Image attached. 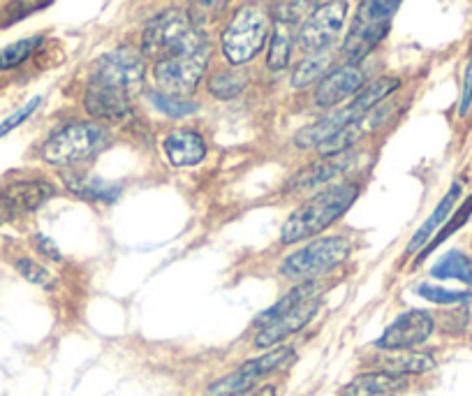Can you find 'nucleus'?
Instances as JSON below:
<instances>
[{
    "label": "nucleus",
    "mask_w": 472,
    "mask_h": 396,
    "mask_svg": "<svg viewBox=\"0 0 472 396\" xmlns=\"http://www.w3.org/2000/svg\"><path fill=\"white\" fill-rule=\"evenodd\" d=\"M35 249L40 250L47 260H53V262H60L63 260V255H60L59 246L51 242L49 237H44V234H35Z\"/></svg>",
    "instance_id": "c9c22d12"
},
{
    "label": "nucleus",
    "mask_w": 472,
    "mask_h": 396,
    "mask_svg": "<svg viewBox=\"0 0 472 396\" xmlns=\"http://www.w3.org/2000/svg\"><path fill=\"white\" fill-rule=\"evenodd\" d=\"M207 66L208 49L197 53H184V56H171V59L155 63L153 77L162 93L185 98L197 89V83L207 72Z\"/></svg>",
    "instance_id": "6e6552de"
},
{
    "label": "nucleus",
    "mask_w": 472,
    "mask_h": 396,
    "mask_svg": "<svg viewBox=\"0 0 472 396\" xmlns=\"http://www.w3.org/2000/svg\"><path fill=\"white\" fill-rule=\"evenodd\" d=\"M246 86H248V77L236 70L218 72L208 79V93L218 100H232L236 95H241Z\"/></svg>",
    "instance_id": "a878e982"
},
{
    "label": "nucleus",
    "mask_w": 472,
    "mask_h": 396,
    "mask_svg": "<svg viewBox=\"0 0 472 396\" xmlns=\"http://www.w3.org/2000/svg\"><path fill=\"white\" fill-rule=\"evenodd\" d=\"M42 44V36H33V37H24V40L12 42L7 47L0 49V72L3 70H12V67H19L24 60H28L33 56L37 47Z\"/></svg>",
    "instance_id": "bb28decb"
},
{
    "label": "nucleus",
    "mask_w": 472,
    "mask_h": 396,
    "mask_svg": "<svg viewBox=\"0 0 472 396\" xmlns=\"http://www.w3.org/2000/svg\"><path fill=\"white\" fill-rule=\"evenodd\" d=\"M63 181H66L67 188L75 193V195L83 197V200L100 202V204H112L121 197V186L106 184L98 177H86V174H63Z\"/></svg>",
    "instance_id": "412c9836"
},
{
    "label": "nucleus",
    "mask_w": 472,
    "mask_h": 396,
    "mask_svg": "<svg viewBox=\"0 0 472 396\" xmlns=\"http://www.w3.org/2000/svg\"><path fill=\"white\" fill-rule=\"evenodd\" d=\"M269 37V17L260 7L246 5L232 17L223 33V53L232 66H243L262 51Z\"/></svg>",
    "instance_id": "423d86ee"
},
{
    "label": "nucleus",
    "mask_w": 472,
    "mask_h": 396,
    "mask_svg": "<svg viewBox=\"0 0 472 396\" xmlns=\"http://www.w3.org/2000/svg\"><path fill=\"white\" fill-rule=\"evenodd\" d=\"M230 3L232 0H190L188 5L190 21L200 28V26L208 24V21H213V19L218 17Z\"/></svg>",
    "instance_id": "2f4dec72"
},
{
    "label": "nucleus",
    "mask_w": 472,
    "mask_h": 396,
    "mask_svg": "<svg viewBox=\"0 0 472 396\" xmlns=\"http://www.w3.org/2000/svg\"><path fill=\"white\" fill-rule=\"evenodd\" d=\"M470 216H472V195L468 197V200L463 202V204H460L459 211H456L454 216H452V220H444L447 225H443V230L437 232L436 239H433V243H429V246H426V249L421 250L420 260H421V257H426L429 253H433V250H436L437 246H440V243H444V239L452 237V234H454L456 230H460V227H463V225L468 223V218H470Z\"/></svg>",
    "instance_id": "c85d7f7f"
},
{
    "label": "nucleus",
    "mask_w": 472,
    "mask_h": 396,
    "mask_svg": "<svg viewBox=\"0 0 472 396\" xmlns=\"http://www.w3.org/2000/svg\"><path fill=\"white\" fill-rule=\"evenodd\" d=\"M318 308L319 295L308 297L306 302L292 308L289 313L280 315V318H276L273 322L262 327V329L257 331V337H255V345H257V348H276V345L283 344L285 338H289L292 334H296V331H302L303 327L315 318Z\"/></svg>",
    "instance_id": "f8f14e48"
},
{
    "label": "nucleus",
    "mask_w": 472,
    "mask_h": 396,
    "mask_svg": "<svg viewBox=\"0 0 472 396\" xmlns=\"http://www.w3.org/2000/svg\"><path fill=\"white\" fill-rule=\"evenodd\" d=\"M10 216H12V211L7 209V204H5V202H3V197H0V223H3V220L10 218Z\"/></svg>",
    "instance_id": "4c0bfd02"
},
{
    "label": "nucleus",
    "mask_w": 472,
    "mask_h": 396,
    "mask_svg": "<svg viewBox=\"0 0 472 396\" xmlns=\"http://www.w3.org/2000/svg\"><path fill=\"white\" fill-rule=\"evenodd\" d=\"M331 63H334V51H331V47L306 56V59L296 66L295 75H292V89H306V86H311V83L318 82V79H325L326 75H329L326 70L331 67Z\"/></svg>",
    "instance_id": "4be33fe9"
},
{
    "label": "nucleus",
    "mask_w": 472,
    "mask_h": 396,
    "mask_svg": "<svg viewBox=\"0 0 472 396\" xmlns=\"http://www.w3.org/2000/svg\"><path fill=\"white\" fill-rule=\"evenodd\" d=\"M352 253V243L345 237H322L311 242L303 249L287 255L280 266V273L289 281L311 283L322 273L334 272L342 262H348Z\"/></svg>",
    "instance_id": "20e7f679"
},
{
    "label": "nucleus",
    "mask_w": 472,
    "mask_h": 396,
    "mask_svg": "<svg viewBox=\"0 0 472 396\" xmlns=\"http://www.w3.org/2000/svg\"><path fill=\"white\" fill-rule=\"evenodd\" d=\"M292 357V348H271L264 355L255 357V360L243 361L236 371L227 373L213 384H208V390L204 396H243L253 392V387L260 383L262 378L271 376L273 371L283 367L285 361Z\"/></svg>",
    "instance_id": "0eeeda50"
},
{
    "label": "nucleus",
    "mask_w": 472,
    "mask_h": 396,
    "mask_svg": "<svg viewBox=\"0 0 472 396\" xmlns=\"http://www.w3.org/2000/svg\"><path fill=\"white\" fill-rule=\"evenodd\" d=\"M436 329V320L429 311L413 308L405 311L384 329L382 337L375 341V348L380 350H414L417 345L426 344Z\"/></svg>",
    "instance_id": "9b49d317"
},
{
    "label": "nucleus",
    "mask_w": 472,
    "mask_h": 396,
    "mask_svg": "<svg viewBox=\"0 0 472 396\" xmlns=\"http://www.w3.org/2000/svg\"><path fill=\"white\" fill-rule=\"evenodd\" d=\"M350 165H352V155H350L348 151L338 155H325L322 162L303 167L302 172L295 174L292 188H313V186H322L326 184V181H331V178H336L338 174L348 172Z\"/></svg>",
    "instance_id": "6ab92c4d"
},
{
    "label": "nucleus",
    "mask_w": 472,
    "mask_h": 396,
    "mask_svg": "<svg viewBox=\"0 0 472 396\" xmlns=\"http://www.w3.org/2000/svg\"><path fill=\"white\" fill-rule=\"evenodd\" d=\"M207 49L208 40L204 30L197 28L184 10H167L158 14L148 21L142 33V53L155 63L171 56L207 51Z\"/></svg>",
    "instance_id": "f03ea898"
},
{
    "label": "nucleus",
    "mask_w": 472,
    "mask_h": 396,
    "mask_svg": "<svg viewBox=\"0 0 472 396\" xmlns=\"http://www.w3.org/2000/svg\"><path fill=\"white\" fill-rule=\"evenodd\" d=\"M47 5H51V0H12V3L3 10V14H0V28L17 24V21L30 17L33 12L44 10Z\"/></svg>",
    "instance_id": "c756f323"
},
{
    "label": "nucleus",
    "mask_w": 472,
    "mask_h": 396,
    "mask_svg": "<svg viewBox=\"0 0 472 396\" xmlns=\"http://www.w3.org/2000/svg\"><path fill=\"white\" fill-rule=\"evenodd\" d=\"M83 105H86V112L93 119L109 121V123L130 119L132 114L130 95L123 93V91L109 89V86H100V83H89Z\"/></svg>",
    "instance_id": "4468645a"
},
{
    "label": "nucleus",
    "mask_w": 472,
    "mask_h": 396,
    "mask_svg": "<svg viewBox=\"0 0 472 396\" xmlns=\"http://www.w3.org/2000/svg\"><path fill=\"white\" fill-rule=\"evenodd\" d=\"M289 56H292V26L278 21L276 30H273L271 44H269L266 66L273 72L285 70L289 66Z\"/></svg>",
    "instance_id": "393cba45"
},
{
    "label": "nucleus",
    "mask_w": 472,
    "mask_h": 396,
    "mask_svg": "<svg viewBox=\"0 0 472 396\" xmlns=\"http://www.w3.org/2000/svg\"><path fill=\"white\" fill-rule=\"evenodd\" d=\"M17 272L33 285H40V288H51L53 285V276L49 269H44L42 265H37L35 260H30V257H19L17 260Z\"/></svg>",
    "instance_id": "473e14b6"
},
{
    "label": "nucleus",
    "mask_w": 472,
    "mask_h": 396,
    "mask_svg": "<svg viewBox=\"0 0 472 396\" xmlns=\"http://www.w3.org/2000/svg\"><path fill=\"white\" fill-rule=\"evenodd\" d=\"M378 371L394 373V376H421L436 368V357L431 352H417V350H384V355L375 357Z\"/></svg>",
    "instance_id": "f3484780"
},
{
    "label": "nucleus",
    "mask_w": 472,
    "mask_h": 396,
    "mask_svg": "<svg viewBox=\"0 0 472 396\" xmlns=\"http://www.w3.org/2000/svg\"><path fill=\"white\" fill-rule=\"evenodd\" d=\"M403 0H361L350 33L342 42V56L348 66H357L389 33V24Z\"/></svg>",
    "instance_id": "7ed1b4c3"
},
{
    "label": "nucleus",
    "mask_w": 472,
    "mask_h": 396,
    "mask_svg": "<svg viewBox=\"0 0 472 396\" xmlns=\"http://www.w3.org/2000/svg\"><path fill=\"white\" fill-rule=\"evenodd\" d=\"M470 107H472V59L468 60L466 72H463V89H460L459 116H468Z\"/></svg>",
    "instance_id": "f704fd0d"
},
{
    "label": "nucleus",
    "mask_w": 472,
    "mask_h": 396,
    "mask_svg": "<svg viewBox=\"0 0 472 396\" xmlns=\"http://www.w3.org/2000/svg\"><path fill=\"white\" fill-rule=\"evenodd\" d=\"M420 297H424L426 302L440 304V306H454V304H466L472 299V292L460 290H447V288H437V285L424 283L417 288Z\"/></svg>",
    "instance_id": "7c9ffc66"
},
{
    "label": "nucleus",
    "mask_w": 472,
    "mask_h": 396,
    "mask_svg": "<svg viewBox=\"0 0 472 396\" xmlns=\"http://www.w3.org/2000/svg\"><path fill=\"white\" fill-rule=\"evenodd\" d=\"M106 142L109 137L100 125L72 123L49 137L42 147V158L47 160L49 165L72 167L100 154Z\"/></svg>",
    "instance_id": "39448f33"
},
{
    "label": "nucleus",
    "mask_w": 472,
    "mask_h": 396,
    "mask_svg": "<svg viewBox=\"0 0 472 396\" xmlns=\"http://www.w3.org/2000/svg\"><path fill=\"white\" fill-rule=\"evenodd\" d=\"M407 387L403 376H394L387 371L361 373L352 383L345 384L342 396H394Z\"/></svg>",
    "instance_id": "a211bd4d"
},
{
    "label": "nucleus",
    "mask_w": 472,
    "mask_h": 396,
    "mask_svg": "<svg viewBox=\"0 0 472 396\" xmlns=\"http://www.w3.org/2000/svg\"><path fill=\"white\" fill-rule=\"evenodd\" d=\"M459 195H460V184H454L452 188H449L447 195L440 200V204L433 209L431 216L424 220V225H421L420 230L414 232V237L410 239V243H407L405 255H413V253H417L420 249H426V246H429V239L436 234L437 227H443L444 220H447V216H449V211H452L456 202H459Z\"/></svg>",
    "instance_id": "aec40b11"
},
{
    "label": "nucleus",
    "mask_w": 472,
    "mask_h": 396,
    "mask_svg": "<svg viewBox=\"0 0 472 396\" xmlns=\"http://www.w3.org/2000/svg\"><path fill=\"white\" fill-rule=\"evenodd\" d=\"M53 186L42 181V178H24V181H14V184L5 186V190L0 193L3 202L12 213H28L37 211V209L53 197Z\"/></svg>",
    "instance_id": "2eb2a0df"
},
{
    "label": "nucleus",
    "mask_w": 472,
    "mask_h": 396,
    "mask_svg": "<svg viewBox=\"0 0 472 396\" xmlns=\"http://www.w3.org/2000/svg\"><path fill=\"white\" fill-rule=\"evenodd\" d=\"M40 102H42V98H33V100L26 102V105L21 107V109H17L14 114H10V116H7V119L3 121V123H0V139H3L5 135H10V132H12L14 128H19V125L24 123V121L28 119L30 114L35 112L37 107H40Z\"/></svg>",
    "instance_id": "72a5a7b5"
},
{
    "label": "nucleus",
    "mask_w": 472,
    "mask_h": 396,
    "mask_svg": "<svg viewBox=\"0 0 472 396\" xmlns=\"http://www.w3.org/2000/svg\"><path fill=\"white\" fill-rule=\"evenodd\" d=\"M165 155L174 167L200 165L207 158V142L195 131H174L165 137Z\"/></svg>",
    "instance_id": "dca6fc26"
},
{
    "label": "nucleus",
    "mask_w": 472,
    "mask_h": 396,
    "mask_svg": "<svg viewBox=\"0 0 472 396\" xmlns=\"http://www.w3.org/2000/svg\"><path fill=\"white\" fill-rule=\"evenodd\" d=\"M345 19H348V0H326L315 7L299 30V44L303 51L315 53L331 47V42L336 40L345 26Z\"/></svg>",
    "instance_id": "9d476101"
},
{
    "label": "nucleus",
    "mask_w": 472,
    "mask_h": 396,
    "mask_svg": "<svg viewBox=\"0 0 472 396\" xmlns=\"http://www.w3.org/2000/svg\"><path fill=\"white\" fill-rule=\"evenodd\" d=\"M364 86V72L357 66H345L336 67L334 72H329L322 82H319L318 91H315V102L318 107H336L341 102H345L348 98L359 93V89Z\"/></svg>",
    "instance_id": "ddd939ff"
},
{
    "label": "nucleus",
    "mask_w": 472,
    "mask_h": 396,
    "mask_svg": "<svg viewBox=\"0 0 472 396\" xmlns=\"http://www.w3.org/2000/svg\"><path fill=\"white\" fill-rule=\"evenodd\" d=\"M315 295H318V285H315V281H311V283H299L296 288H292V290H289L283 299H278L271 308H266L264 313L255 320V327H260L262 329L264 325H269V322H273V320L280 318V315L289 313L292 308L299 306L302 302H306L308 297H315Z\"/></svg>",
    "instance_id": "5701e85b"
},
{
    "label": "nucleus",
    "mask_w": 472,
    "mask_h": 396,
    "mask_svg": "<svg viewBox=\"0 0 472 396\" xmlns=\"http://www.w3.org/2000/svg\"><path fill=\"white\" fill-rule=\"evenodd\" d=\"M357 197H359V186L357 184H336L322 190L296 211L289 213V218L285 220L283 230H280V242H303V239H311L319 232L329 230L341 216L348 213Z\"/></svg>",
    "instance_id": "f257e3e1"
},
{
    "label": "nucleus",
    "mask_w": 472,
    "mask_h": 396,
    "mask_svg": "<svg viewBox=\"0 0 472 396\" xmlns=\"http://www.w3.org/2000/svg\"><path fill=\"white\" fill-rule=\"evenodd\" d=\"M431 276L440 281H460V283L472 285V260L460 250H452L436 262Z\"/></svg>",
    "instance_id": "b1692460"
},
{
    "label": "nucleus",
    "mask_w": 472,
    "mask_h": 396,
    "mask_svg": "<svg viewBox=\"0 0 472 396\" xmlns=\"http://www.w3.org/2000/svg\"><path fill=\"white\" fill-rule=\"evenodd\" d=\"M144 77H146V66L142 56L130 49H116L98 60L90 75V83H100L132 95L137 89H142Z\"/></svg>",
    "instance_id": "1a4fd4ad"
},
{
    "label": "nucleus",
    "mask_w": 472,
    "mask_h": 396,
    "mask_svg": "<svg viewBox=\"0 0 472 396\" xmlns=\"http://www.w3.org/2000/svg\"><path fill=\"white\" fill-rule=\"evenodd\" d=\"M151 102L155 105V109H160L169 119H184V116H190V114H195L200 109L197 102L178 98V95H167L162 91H153L151 93Z\"/></svg>",
    "instance_id": "cd10ccee"
},
{
    "label": "nucleus",
    "mask_w": 472,
    "mask_h": 396,
    "mask_svg": "<svg viewBox=\"0 0 472 396\" xmlns=\"http://www.w3.org/2000/svg\"><path fill=\"white\" fill-rule=\"evenodd\" d=\"M243 396H278L276 387H271V384H264V387H260L257 392H248V394H243Z\"/></svg>",
    "instance_id": "e433bc0d"
}]
</instances>
